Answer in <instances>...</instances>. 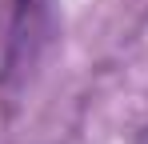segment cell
Returning <instances> with one entry per match:
<instances>
[{"mask_svg":"<svg viewBox=\"0 0 148 144\" xmlns=\"http://www.w3.org/2000/svg\"><path fill=\"white\" fill-rule=\"evenodd\" d=\"M140 144H148V136H144V140H140Z\"/></svg>","mask_w":148,"mask_h":144,"instance_id":"cell-2","label":"cell"},{"mask_svg":"<svg viewBox=\"0 0 148 144\" xmlns=\"http://www.w3.org/2000/svg\"><path fill=\"white\" fill-rule=\"evenodd\" d=\"M48 0H8V28H4V68H16L28 44L44 32Z\"/></svg>","mask_w":148,"mask_h":144,"instance_id":"cell-1","label":"cell"}]
</instances>
